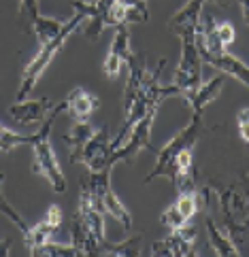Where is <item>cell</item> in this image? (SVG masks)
I'll return each instance as SVG.
<instances>
[{
  "label": "cell",
  "instance_id": "cell-1",
  "mask_svg": "<svg viewBox=\"0 0 249 257\" xmlns=\"http://www.w3.org/2000/svg\"><path fill=\"white\" fill-rule=\"evenodd\" d=\"M219 208L224 215V227L236 246L249 244V174H241L230 185H213Z\"/></svg>",
  "mask_w": 249,
  "mask_h": 257
},
{
  "label": "cell",
  "instance_id": "cell-2",
  "mask_svg": "<svg viewBox=\"0 0 249 257\" xmlns=\"http://www.w3.org/2000/svg\"><path fill=\"white\" fill-rule=\"evenodd\" d=\"M62 111H66V102H64V100L49 111V115L45 117V121L41 123V130L34 132V141H32V155H34L32 170L47 181L53 187V191H58V194L66 191V177H64V172H62V166L58 162V155H55L53 147H51L49 136H51L53 121L58 119V115Z\"/></svg>",
  "mask_w": 249,
  "mask_h": 257
},
{
  "label": "cell",
  "instance_id": "cell-3",
  "mask_svg": "<svg viewBox=\"0 0 249 257\" xmlns=\"http://www.w3.org/2000/svg\"><path fill=\"white\" fill-rule=\"evenodd\" d=\"M86 24V15L81 11H75L72 13L70 20L64 22V28L62 32L55 36V39L47 45H41L39 53L30 60V64L24 68V75H22V83H20V89H17V100H26L28 96L32 94V89L39 83V79L43 77V72L49 68V64L58 58V53L62 51V47L66 45V41L70 39L72 32H77L79 28H83Z\"/></svg>",
  "mask_w": 249,
  "mask_h": 257
},
{
  "label": "cell",
  "instance_id": "cell-4",
  "mask_svg": "<svg viewBox=\"0 0 249 257\" xmlns=\"http://www.w3.org/2000/svg\"><path fill=\"white\" fill-rule=\"evenodd\" d=\"M200 130H202V113H192V119L188 121V125H183L181 130L158 151L155 166L149 170L145 183H151V181L160 179V177H169L173 181L175 179V160H177V153L183 149V147L196 143Z\"/></svg>",
  "mask_w": 249,
  "mask_h": 257
},
{
  "label": "cell",
  "instance_id": "cell-5",
  "mask_svg": "<svg viewBox=\"0 0 249 257\" xmlns=\"http://www.w3.org/2000/svg\"><path fill=\"white\" fill-rule=\"evenodd\" d=\"M179 39H181V58L177 64V70H175L173 85L179 89L181 98H186L194 94L202 83V56L198 51L194 32L181 34Z\"/></svg>",
  "mask_w": 249,
  "mask_h": 257
},
{
  "label": "cell",
  "instance_id": "cell-6",
  "mask_svg": "<svg viewBox=\"0 0 249 257\" xmlns=\"http://www.w3.org/2000/svg\"><path fill=\"white\" fill-rule=\"evenodd\" d=\"M155 113H158V108H151L149 113H145L130 130H128V134L122 139V143L111 151V158H109L111 168H115L119 162H132L143 149H151L149 139H151V127H153Z\"/></svg>",
  "mask_w": 249,
  "mask_h": 257
},
{
  "label": "cell",
  "instance_id": "cell-7",
  "mask_svg": "<svg viewBox=\"0 0 249 257\" xmlns=\"http://www.w3.org/2000/svg\"><path fill=\"white\" fill-rule=\"evenodd\" d=\"M111 170H105V172H90V179L83 181L86 185L90 187V191L94 194V198L98 200L100 208H103V213L113 217L117 223H122L126 229L132 227V215L130 210L126 208V204L122 200L117 198V194L111 187Z\"/></svg>",
  "mask_w": 249,
  "mask_h": 257
},
{
  "label": "cell",
  "instance_id": "cell-8",
  "mask_svg": "<svg viewBox=\"0 0 249 257\" xmlns=\"http://www.w3.org/2000/svg\"><path fill=\"white\" fill-rule=\"evenodd\" d=\"M109 158H111V136L107 127H100V130H94V134L86 141V145L79 149L72 162L83 164L90 172H105V170H113L109 166Z\"/></svg>",
  "mask_w": 249,
  "mask_h": 257
},
{
  "label": "cell",
  "instance_id": "cell-9",
  "mask_svg": "<svg viewBox=\"0 0 249 257\" xmlns=\"http://www.w3.org/2000/svg\"><path fill=\"white\" fill-rule=\"evenodd\" d=\"M77 221L88 229V232L96 238L100 244H107V227H105V213L100 208L98 200L90 191V187L83 183L81 185V196H79V206H77Z\"/></svg>",
  "mask_w": 249,
  "mask_h": 257
},
{
  "label": "cell",
  "instance_id": "cell-10",
  "mask_svg": "<svg viewBox=\"0 0 249 257\" xmlns=\"http://www.w3.org/2000/svg\"><path fill=\"white\" fill-rule=\"evenodd\" d=\"M196 242V229L194 227H179V229H171V234L155 240L151 244V255H164V257H188L194 251Z\"/></svg>",
  "mask_w": 249,
  "mask_h": 257
},
{
  "label": "cell",
  "instance_id": "cell-11",
  "mask_svg": "<svg viewBox=\"0 0 249 257\" xmlns=\"http://www.w3.org/2000/svg\"><path fill=\"white\" fill-rule=\"evenodd\" d=\"M130 56H132L130 32H128L126 26H117L115 34H113V41H111V47L107 51L105 64H103V72L109 79H115L124 64H128Z\"/></svg>",
  "mask_w": 249,
  "mask_h": 257
},
{
  "label": "cell",
  "instance_id": "cell-12",
  "mask_svg": "<svg viewBox=\"0 0 249 257\" xmlns=\"http://www.w3.org/2000/svg\"><path fill=\"white\" fill-rule=\"evenodd\" d=\"M60 225H62V208H60L58 204H51V206L47 208V213H45L43 221H39L36 225H32V227L24 234L26 244H28V249H30V253H32L34 249H39V246L47 244V242L51 240V236L58 232Z\"/></svg>",
  "mask_w": 249,
  "mask_h": 257
},
{
  "label": "cell",
  "instance_id": "cell-13",
  "mask_svg": "<svg viewBox=\"0 0 249 257\" xmlns=\"http://www.w3.org/2000/svg\"><path fill=\"white\" fill-rule=\"evenodd\" d=\"M198 51L202 56V62L211 64V66L217 68L221 75L232 77V79L241 81L243 85L249 87V66L245 62L234 58L232 53H228V51H221V53H209V51H202V49H198Z\"/></svg>",
  "mask_w": 249,
  "mask_h": 257
},
{
  "label": "cell",
  "instance_id": "cell-14",
  "mask_svg": "<svg viewBox=\"0 0 249 257\" xmlns=\"http://www.w3.org/2000/svg\"><path fill=\"white\" fill-rule=\"evenodd\" d=\"M51 108L53 104L49 98H34V100L26 98V100H15L11 108H9V113L20 123H43Z\"/></svg>",
  "mask_w": 249,
  "mask_h": 257
},
{
  "label": "cell",
  "instance_id": "cell-15",
  "mask_svg": "<svg viewBox=\"0 0 249 257\" xmlns=\"http://www.w3.org/2000/svg\"><path fill=\"white\" fill-rule=\"evenodd\" d=\"M207 0H188L186 7H181L177 13L171 17V30L181 36V34H188V32H196L198 24H200V17H202V7H205Z\"/></svg>",
  "mask_w": 249,
  "mask_h": 257
},
{
  "label": "cell",
  "instance_id": "cell-16",
  "mask_svg": "<svg viewBox=\"0 0 249 257\" xmlns=\"http://www.w3.org/2000/svg\"><path fill=\"white\" fill-rule=\"evenodd\" d=\"M64 102H66V113L70 115L72 121H88L92 113L100 106V100L96 96L88 94V91L81 87L72 89L70 94L64 98Z\"/></svg>",
  "mask_w": 249,
  "mask_h": 257
},
{
  "label": "cell",
  "instance_id": "cell-17",
  "mask_svg": "<svg viewBox=\"0 0 249 257\" xmlns=\"http://www.w3.org/2000/svg\"><path fill=\"white\" fill-rule=\"evenodd\" d=\"M221 87H224V75H217V77H213V79L205 81V83H200V87L194 91V94L186 96L183 100H186V102L190 104L192 113H202V111H205V108L219 96Z\"/></svg>",
  "mask_w": 249,
  "mask_h": 257
},
{
  "label": "cell",
  "instance_id": "cell-18",
  "mask_svg": "<svg viewBox=\"0 0 249 257\" xmlns=\"http://www.w3.org/2000/svg\"><path fill=\"white\" fill-rule=\"evenodd\" d=\"M205 227H207V234H209V244L213 249L215 255L219 257H236L241 255V249L234 244V240L230 238L228 232H224L221 227H217V223L213 221V217L207 215L205 217Z\"/></svg>",
  "mask_w": 249,
  "mask_h": 257
},
{
  "label": "cell",
  "instance_id": "cell-19",
  "mask_svg": "<svg viewBox=\"0 0 249 257\" xmlns=\"http://www.w3.org/2000/svg\"><path fill=\"white\" fill-rule=\"evenodd\" d=\"M70 242L81 251V255H100L103 253V246H105V244H100L75 217H72V223H70Z\"/></svg>",
  "mask_w": 249,
  "mask_h": 257
},
{
  "label": "cell",
  "instance_id": "cell-20",
  "mask_svg": "<svg viewBox=\"0 0 249 257\" xmlns=\"http://www.w3.org/2000/svg\"><path fill=\"white\" fill-rule=\"evenodd\" d=\"M64 28V22L55 20V17H47V15H36L32 17V30H34V36L36 41H39L41 45H47L51 43L55 36H58Z\"/></svg>",
  "mask_w": 249,
  "mask_h": 257
},
{
  "label": "cell",
  "instance_id": "cell-21",
  "mask_svg": "<svg viewBox=\"0 0 249 257\" xmlns=\"http://www.w3.org/2000/svg\"><path fill=\"white\" fill-rule=\"evenodd\" d=\"M92 134H94V127H92L88 121H75L70 125V130L64 134V143H66V147H68L70 160L79 153V149L86 145V141L90 139Z\"/></svg>",
  "mask_w": 249,
  "mask_h": 257
},
{
  "label": "cell",
  "instance_id": "cell-22",
  "mask_svg": "<svg viewBox=\"0 0 249 257\" xmlns=\"http://www.w3.org/2000/svg\"><path fill=\"white\" fill-rule=\"evenodd\" d=\"M194 145H188L177 153V160H175V179L173 183L175 185H186L190 181V172L194 166V151H192Z\"/></svg>",
  "mask_w": 249,
  "mask_h": 257
},
{
  "label": "cell",
  "instance_id": "cell-23",
  "mask_svg": "<svg viewBox=\"0 0 249 257\" xmlns=\"http://www.w3.org/2000/svg\"><path fill=\"white\" fill-rule=\"evenodd\" d=\"M141 242H143V236H132V238H126L122 242H115L111 244L107 242L103 246V253L100 255H113V257H134V255H141Z\"/></svg>",
  "mask_w": 249,
  "mask_h": 257
},
{
  "label": "cell",
  "instance_id": "cell-24",
  "mask_svg": "<svg viewBox=\"0 0 249 257\" xmlns=\"http://www.w3.org/2000/svg\"><path fill=\"white\" fill-rule=\"evenodd\" d=\"M30 255H34V257H79L81 251L72 242L64 244V242H51L49 240L47 244H43V246H39V249H34Z\"/></svg>",
  "mask_w": 249,
  "mask_h": 257
},
{
  "label": "cell",
  "instance_id": "cell-25",
  "mask_svg": "<svg viewBox=\"0 0 249 257\" xmlns=\"http://www.w3.org/2000/svg\"><path fill=\"white\" fill-rule=\"evenodd\" d=\"M32 141H34V134H17L0 123V151L9 153L22 145H32Z\"/></svg>",
  "mask_w": 249,
  "mask_h": 257
},
{
  "label": "cell",
  "instance_id": "cell-26",
  "mask_svg": "<svg viewBox=\"0 0 249 257\" xmlns=\"http://www.w3.org/2000/svg\"><path fill=\"white\" fill-rule=\"evenodd\" d=\"M3 187H5V177H3V174H0V213L7 215V217H9V221L15 223V227H17V229H22V232L26 234L30 227H28V223L24 221V217H22V215L15 210V206H13L9 200H7V196H5Z\"/></svg>",
  "mask_w": 249,
  "mask_h": 257
},
{
  "label": "cell",
  "instance_id": "cell-27",
  "mask_svg": "<svg viewBox=\"0 0 249 257\" xmlns=\"http://www.w3.org/2000/svg\"><path fill=\"white\" fill-rule=\"evenodd\" d=\"M175 206H177L179 213L190 221V219L198 213V194L194 189H186L177 200H175Z\"/></svg>",
  "mask_w": 249,
  "mask_h": 257
},
{
  "label": "cell",
  "instance_id": "cell-28",
  "mask_svg": "<svg viewBox=\"0 0 249 257\" xmlns=\"http://www.w3.org/2000/svg\"><path fill=\"white\" fill-rule=\"evenodd\" d=\"M160 221H162L164 227H169V229H179V227L188 225V219L179 213V208L175 206V202L160 215Z\"/></svg>",
  "mask_w": 249,
  "mask_h": 257
},
{
  "label": "cell",
  "instance_id": "cell-29",
  "mask_svg": "<svg viewBox=\"0 0 249 257\" xmlns=\"http://www.w3.org/2000/svg\"><path fill=\"white\" fill-rule=\"evenodd\" d=\"M213 32L217 36V41L224 45V49H228L230 45L234 43V39H236V30H234V26L230 22H221V24L213 26Z\"/></svg>",
  "mask_w": 249,
  "mask_h": 257
},
{
  "label": "cell",
  "instance_id": "cell-30",
  "mask_svg": "<svg viewBox=\"0 0 249 257\" xmlns=\"http://www.w3.org/2000/svg\"><path fill=\"white\" fill-rule=\"evenodd\" d=\"M236 127H238L241 141L249 145V108H241V111L236 113Z\"/></svg>",
  "mask_w": 249,
  "mask_h": 257
},
{
  "label": "cell",
  "instance_id": "cell-31",
  "mask_svg": "<svg viewBox=\"0 0 249 257\" xmlns=\"http://www.w3.org/2000/svg\"><path fill=\"white\" fill-rule=\"evenodd\" d=\"M20 9L24 15H28L32 20V17L39 15V0H20Z\"/></svg>",
  "mask_w": 249,
  "mask_h": 257
},
{
  "label": "cell",
  "instance_id": "cell-32",
  "mask_svg": "<svg viewBox=\"0 0 249 257\" xmlns=\"http://www.w3.org/2000/svg\"><path fill=\"white\" fill-rule=\"evenodd\" d=\"M117 3L126 9H145L147 7V0H117Z\"/></svg>",
  "mask_w": 249,
  "mask_h": 257
},
{
  "label": "cell",
  "instance_id": "cell-33",
  "mask_svg": "<svg viewBox=\"0 0 249 257\" xmlns=\"http://www.w3.org/2000/svg\"><path fill=\"white\" fill-rule=\"evenodd\" d=\"M238 5H241L243 17H245V20H247V24H249V0H238Z\"/></svg>",
  "mask_w": 249,
  "mask_h": 257
},
{
  "label": "cell",
  "instance_id": "cell-34",
  "mask_svg": "<svg viewBox=\"0 0 249 257\" xmlns=\"http://www.w3.org/2000/svg\"><path fill=\"white\" fill-rule=\"evenodd\" d=\"M3 255H9V242L0 240V257H3Z\"/></svg>",
  "mask_w": 249,
  "mask_h": 257
}]
</instances>
